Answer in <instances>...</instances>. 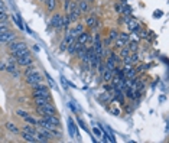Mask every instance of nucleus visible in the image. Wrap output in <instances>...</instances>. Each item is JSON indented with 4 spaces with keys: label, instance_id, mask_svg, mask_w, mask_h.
I'll use <instances>...</instances> for the list:
<instances>
[{
    "label": "nucleus",
    "instance_id": "nucleus-1",
    "mask_svg": "<svg viewBox=\"0 0 169 143\" xmlns=\"http://www.w3.org/2000/svg\"><path fill=\"white\" fill-rule=\"evenodd\" d=\"M42 81H43L42 75H41L36 69H33V71L29 72V74H26V83H28L29 85L38 84V83H42Z\"/></svg>",
    "mask_w": 169,
    "mask_h": 143
},
{
    "label": "nucleus",
    "instance_id": "nucleus-2",
    "mask_svg": "<svg viewBox=\"0 0 169 143\" xmlns=\"http://www.w3.org/2000/svg\"><path fill=\"white\" fill-rule=\"evenodd\" d=\"M15 39H16V34L9 29L6 32H3V34H0V43H9L15 41Z\"/></svg>",
    "mask_w": 169,
    "mask_h": 143
},
{
    "label": "nucleus",
    "instance_id": "nucleus-3",
    "mask_svg": "<svg viewBox=\"0 0 169 143\" xmlns=\"http://www.w3.org/2000/svg\"><path fill=\"white\" fill-rule=\"evenodd\" d=\"M15 59H16L17 65H20V67H28V65H30V64L33 62V58H32L30 52H29V54H26V55H23V56L15 58Z\"/></svg>",
    "mask_w": 169,
    "mask_h": 143
},
{
    "label": "nucleus",
    "instance_id": "nucleus-4",
    "mask_svg": "<svg viewBox=\"0 0 169 143\" xmlns=\"http://www.w3.org/2000/svg\"><path fill=\"white\" fill-rule=\"evenodd\" d=\"M33 96H39V97H45V98H48V100L51 101V93H49V90H48V87H45V85H41V87H38V88H35L33 91Z\"/></svg>",
    "mask_w": 169,
    "mask_h": 143
},
{
    "label": "nucleus",
    "instance_id": "nucleus-5",
    "mask_svg": "<svg viewBox=\"0 0 169 143\" xmlns=\"http://www.w3.org/2000/svg\"><path fill=\"white\" fill-rule=\"evenodd\" d=\"M75 39L80 43H82V45H84V43H90V45L93 43V38H91V36H90V34H87L85 30H82V32H81V34L78 35Z\"/></svg>",
    "mask_w": 169,
    "mask_h": 143
},
{
    "label": "nucleus",
    "instance_id": "nucleus-6",
    "mask_svg": "<svg viewBox=\"0 0 169 143\" xmlns=\"http://www.w3.org/2000/svg\"><path fill=\"white\" fill-rule=\"evenodd\" d=\"M41 110H42L43 116H51V114H56L55 107H54L51 103H47L45 105H42V107H41Z\"/></svg>",
    "mask_w": 169,
    "mask_h": 143
},
{
    "label": "nucleus",
    "instance_id": "nucleus-7",
    "mask_svg": "<svg viewBox=\"0 0 169 143\" xmlns=\"http://www.w3.org/2000/svg\"><path fill=\"white\" fill-rule=\"evenodd\" d=\"M42 118H43V120H47L48 123L54 124V126L61 127V120H59V118L56 117V114H51V116H43Z\"/></svg>",
    "mask_w": 169,
    "mask_h": 143
},
{
    "label": "nucleus",
    "instance_id": "nucleus-8",
    "mask_svg": "<svg viewBox=\"0 0 169 143\" xmlns=\"http://www.w3.org/2000/svg\"><path fill=\"white\" fill-rule=\"evenodd\" d=\"M9 48H10L12 52H15V51H19V49L26 48V43L25 42H17L16 39H15V41H12V42H9Z\"/></svg>",
    "mask_w": 169,
    "mask_h": 143
},
{
    "label": "nucleus",
    "instance_id": "nucleus-9",
    "mask_svg": "<svg viewBox=\"0 0 169 143\" xmlns=\"http://www.w3.org/2000/svg\"><path fill=\"white\" fill-rule=\"evenodd\" d=\"M61 15L59 13H55L54 16L51 17V26L52 28H55V29H58V28H61Z\"/></svg>",
    "mask_w": 169,
    "mask_h": 143
},
{
    "label": "nucleus",
    "instance_id": "nucleus-10",
    "mask_svg": "<svg viewBox=\"0 0 169 143\" xmlns=\"http://www.w3.org/2000/svg\"><path fill=\"white\" fill-rule=\"evenodd\" d=\"M77 7H78V10H80L81 13H87L90 10V6H88V3H87V0H80L78 4H77Z\"/></svg>",
    "mask_w": 169,
    "mask_h": 143
},
{
    "label": "nucleus",
    "instance_id": "nucleus-11",
    "mask_svg": "<svg viewBox=\"0 0 169 143\" xmlns=\"http://www.w3.org/2000/svg\"><path fill=\"white\" fill-rule=\"evenodd\" d=\"M20 136L23 137V140H26V142H30V143H35L36 142V137H35V135H32V133H28V132H20Z\"/></svg>",
    "mask_w": 169,
    "mask_h": 143
},
{
    "label": "nucleus",
    "instance_id": "nucleus-12",
    "mask_svg": "<svg viewBox=\"0 0 169 143\" xmlns=\"http://www.w3.org/2000/svg\"><path fill=\"white\" fill-rule=\"evenodd\" d=\"M33 101L38 107H42V105H45L47 103H49L48 98H45V97H39V96H33Z\"/></svg>",
    "mask_w": 169,
    "mask_h": 143
},
{
    "label": "nucleus",
    "instance_id": "nucleus-13",
    "mask_svg": "<svg viewBox=\"0 0 169 143\" xmlns=\"http://www.w3.org/2000/svg\"><path fill=\"white\" fill-rule=\"evenodd\" d=\"M29 54V49H28V47L23 48V49H19V51H15V52H12L13 58H19V56H23V55Z\"/></svg>",
    "mask_w": 169,
    "mask_h": 143
},
{
    "label": "nucleus",
    "instance_id": "nucleus-14",
    "mask_svg": "<svg viewBox=\"0 0 169 143\" xmlns=\"http://www.w3.org/2000/svg\"><path fill=\"white\" fill-rule=\"evenodd\" d=\"M104 65H106V69H109V71H111V72H114V69H116V62H114L110 56H109V59H107V62L104 64Z\"/></svg>",
    "mask_w": 169,
    "mask_h": 143
},
{
    "label": "nucleus",
    "instance_id": "nucleus-15",
    "mask_svg": "<svg viewBox=\"0 0 169 143\" xmlns=\"http://www.w3.org/2000/svg\"><path fill=\"white\" fill-rule=\"evenodd\" d=\"M45 3H47V9H48V12H49V13H52L54 10H55V7H56V0H47Z\"/></svg>",
    "mask_w": 169,
    "mask_h": 143
},
{
    "label": "nucleus",
    "instance_id": "nucleus-16",
    "mask_svg": "<svg viewBox=\"0 0 169 143\" xmlns=\"http://www.w3.org/2000/svg\"><path fill=\"white\" fill-rule=\"evenodd\" d=\"M69 23H71V19H69V16H68V13H67V16L61 17V28L67 29L68 26H69Z\"/></svg>",
    "mask_w": 169,
    "mask_h": 143
},
{
    "label": "nucleus",
    "instance_id": "nucleus-17",
    "mask_svg": "<svg viewBox=\"0 0 169 143\" xmlns=\"http://www.w3.org/2000/svg\"><path fill=\"white\" fill-rule=\"evenodd\" d=\"M96 22H97V19H96V17H94V16H90V17H87V19H85L84 26L93 28V26H96Z\"/></svg>",
    "mask_w": 169,
    "mask_h": 143
},
{
    "label": "nucleus",
    "instance_id": "nucleus-18",
    "mask_svg": "<svg viewBox=\"0 0 169 143\" xmlns=\"http://www.w3.org/2000/svg\"><path fill=\"white\" fill-rule=\"evenodd\" d=\"M35 127H36V126H32V124H29V123H28V124H25V126H23V129H22V130L35 135V133H36V129H35Z\"/></svg>",
    "mask_w": 169,
    "mask_h": 143
},
{
    "label": "nucleus",
    "instance_id": "nucleus-19",
    "mask_svg": "<svg viewBox=\"0 0 169 143\" xmlns=\"http://www.w3.org/2000/svg\"><path fill=\"white\" fill-rule=\"evenodd\" d=\"M6 129H7L9 132H12V133H15V135H17V133H20V130H19V129H17V127L15 126L13 123H7V124H6Z\"/></svg>",
    "mask_w": 169,
    "mask_h": 143
},
{
    "label": "nucleus",
    "instance_id": "nucleus-20",
    "mask_svg": "<svg viewBox=\"0 0 169 143\" xmlns=\"http://www.w3.org/2000/svg\"><path fill=\"white\" fill-rule=\"evenodd\" d=\"M75 54H77V56H78L80 59H82V58L85 56V54H87V48H84V45H82V47H81L80 49H77V51H75Z\"/></svg>",
    "mask_w": 169,
    "mask_h": 143
},
{
    "label": "nucleus",
    "instance_id": "nucleus-21",
    "mask_svg": "<svg viewBox=\"0 0 169 143\" xmlns=\"http://www.w3.org/2000/svg\"><path fill=\"white\" fill-rule=\"evenodd\" d=\"M111 78H113V72H111V71L106 69V71L103 72V80H104V81H111Z\"/></svg>",
    "mask_w": 169,
    "mask_h": 143
},
{
    "label": "nucleus",
    "instance_id": "nucleus-22",
    "mask_svg": "<svg viewBox=\"0 0 169 143\" xmlns=\"http://www.w3.org/2000/svg\"><path fill=\"white\" fill-rule=\"evenodd\" d=\"M25 122L29 123V124H32V126H36V124H38V120H36V118H33L32 116H29V114L25 117Z\"/></svg>",
    "mask_w": 169,
    "mask_h": 143
},
{
    "label": "nucleus",
    "instance_id": "nucleus-23",
    "mask_svg": "<svg viewBox=\"0 0 169 143\" xmlns=\"http://www.w3.org/2000/svg\"><path fill=\"white\" fill-rule=\"evenodd\" d=\"M72 30H74V32H75V34H77V36H78V35H80L81 32L84 30V25H82V23H77V25H75V28H74V29H72Z\"/></svg>",
    "mask_w": 169,
    "mask_h": 143
},
{
    "label": "nucleus",
    "instance_id": "nucleus-24",
    "mask_svg": "<svg viewBox=\"0 0 169 143\" xmlns=\"http://www.w3.org/2000/svg\"><path fill=\"white\" fill-rule=\"evenodd\" d=\"M129 55H130V51L127 49V48H124V47H123V48H122V51H120V56H122V59L127 58Z\"/></svg>",
    "mask_w": 169,
    "mask_h": 143
},
{
    "label": "nucleus",
    "instance_id": "nucleus-25",
    "mask_svg": "<svg viewBox=\"0 0 169 143\" xmlns=\"http://www.w3.org/2000/svg\"><path fill=\"white\" fill-rule=\"evenodd\" d=\"M137 42H130L129 43V47H127V49L130 51V52H136V51H137Z\"/></svg>",
    "mask_w": 169,
    "mask_h": 143
},
{
    "label": "nucleus",
    "instance_id": "nucleus-26",
    "mask_svg": "<svg viewBox=\"0 0 169 143\" xmlns=\"http://www.w3.org/2000/svg\"><path fill=\"white\" fill-rule=\"evenodd\" d=\"M117 36H118V32H117V30H116V29H111V30H110V35H109V38L114 41V39H117Z\"/></svg>",
    "mask_w": 169,
    "mask_h": 143
},
{
    "label": "nucleus",
    "instance_id": "nucleus-27",
    "mask_svg": "<svg viewBox=\"0 0 169 143\" xmlns=\"http://www.w3.org/2000/svg\"><path fill=\"white\" fill-rule=\"evenodd\" d=\"M117 38H118V39H122L123 42H126V43H127V41H129V34H118Z\"/></svg>",
    "mask_w": 169,
    "mask_h": 143
},
{
    "label": "nucleus",
    "instance_id": "nucleus-28",
    "mask_svg": "<svg viewBox=\"0 0 169 143\" xmlns=\"http://www.w3.org/2000/svg\"><path fill=\"white\" fill-rule=\"evenodd\" d=\"M114 41H116V47L117 48H123V47H126V42H123L122 39H114Z\"/></svg>",
    "mask_w": 169,
    "mask_h": 143
},
{
    "label": "nucleus",
    "instance_id": "nucleus-29",
    "mask_svg": "<svg viewBox=\"0 0 169 143\" xmlns=\"http://www.w3.org/2000/svg\"><path fill=\"white\" fill-rule=\"evenodd\" d=\"M9 28H7V25L4 23V22H0V34H3V32H6Z\"/></svg>",
    "mask_w": 169,
    "mask_h": 143
},
{
    "label": "nucleus",
    "instance_id": "nucleus-30",
    "mask_svg": "<svg viewBox=\"0 0 169 143\" xmlns=\"http://www.w3.org/2000/svg\"><path fill=\"white\" fill-rule=\"evenodd\" d=\"M130 56H131V62H136L137 59H139V55H137V52H130Z\"/></svg>",
    "mask_w": 169,
    "mask_h": 143
},
{
    "label": "nucleus",
    "instance_id": "nucleus-31",
    "mask_svg": "<svg viewBox=\"0 0 169 143\" xmlns=\"http://www.w3.org/2000/svg\"><path fill=\"white\" fill-rule=\"evenodd\" d=\"M97 68H98V72H100V74H103V72L106 71V65H104V64H101V62L97 65Z\"/></svg>",
    "mask_w": 169,
    "mask_h": 143
},
{
    "label": "nucleus",
    "instance_id": "nucleus-32",
    "mask_svg": "<svg viewBox=\"0 0 169 143\" xmlns=\"http://www.w3.org/2000/svg\"><path fill=\"white\" fill-rule=\"evenodd\" d=\"M69 0H64V10H65V13H68V10H69Z\"/></svg>",
    "mask_w": 169,
    "mask_h": 143
},
{
    "label": "nucleus",
    "instance_id": "nucleus-33",
    "mask_svg": "<svg viewBox=\"0 0 169 143\" xmlns=\"http://www.w3.org/2000/svg\"><path fill=\"white\" fill-rule=\"evenodd\" d=\"M16 114L19 116V117H22V118H25L26 116H28V113H26V111H23V110H17Z\"/></svg>",
    "mask_w": 169,
    "mask_h": 143
},
{
    "label": "nucleus",
    "instance_id": "nucleus-34",
    "mask_svg": "<svg viewBox=\"0 0 169 143\" xmlns=\"http://www.w3.org/2000/svg\"><path fill=\"white\" fill-rule=\"evenodd\" d=\"M4 20H7V15H6V12L0 10V22H4Z\"/></svg>",
    "mask_w": 169,
    "mask_h": 143
},
{
    "label": "nucleus",
    "instance_id": "nucleus-35",
    "mask_svg": "<svg viewBox=\"0 0 169 143\" xmlns=\"http://www.w3.org/2000/svg\"><path fill=\"white\" fill-rule=\"evenodd\" d=\"M67 47H68V43L65 42V39H64L62 42H61V47H59V49H61V51H67Z\"/></svg>",
    "mask_w": 169,
    "mask_h": 143
},
{
    "label": "nucleus",
    "instance_id": "nucleus-36",
    "mask_svg": "<svg viewBox=\"0 0 169 143\" xmlns=\"http://www.w3.org/2000/svg\"><path fill=\"white\" fill-rule=\"evenodd\" d=\"M33 69H35V68L32 67V64H30V65H28V67H26V69H25V75H26V74H29V72H32Z\"/></svg>",
    "mask_w": 169,
    "mask_h": 143
},
{
    "label": "nucleus",
    "instance_id": "nucleus-37",
    "mask_svg": "<svg viewBox=\"0 0 169 143\" xmlns=\"http://www.w3.org/2000/svg\"><path fill=\"white\" fill-rule=\"evenodd\" d=\"M0 10H2V12H6V6H4V3L2 0H0Z\"/></svg>",
    "mask_w": 169,
    "mask_h": 143
},
{
    "label": "nucleus",
    "instance_id": "nucleus-38",
    "mask_svg": "<svg viewBox=\"0 0 169 143\" xmlns=\"http://www.w3.org/2000/svg\"><path fill=\"white\" fill-rule=\"evenodd\" d=\"M6 65H7L6 62H0V71H4V69H6Z\"/></svg>",
    "mask_w": 169,
    "mask_h": 143
},
{
    "label": "nucleus",
    "instance_id": "nucleus-39",
    "mask_svg": "<svg viewBox=\"0 0 169 143\" xmlns=\"http://www.w3.org/2000/svg\"><path fill=\"white\" fill-rule=\"evenodd\" d=\"M41 2H47V0H41Z\"/></svg>",
    "mask_w": 169,
    "mask_h": 143
},
{
    "label": "nucleus",
    "instance_id": "nucleus-40",
    "mask_svg": "<svg viewBox=\"0 0 169 143\" xmlns=\"http://www.w3.org/2000/svg\"><path fill=\"white\" fill-rule=\"evenodd\" d=\"M122 2H126V0H122Z\"/></svg>",
    "mask_w": 169,
    "mask_h": 143
}]
</instances>
